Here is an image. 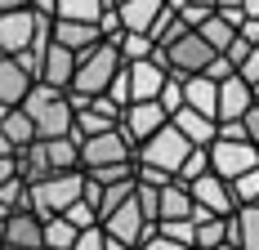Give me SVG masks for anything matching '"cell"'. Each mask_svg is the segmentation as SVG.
<instances>
[{
  "label": "cell",
  "mask_w": 259,
  "mask_h": 250,
  "mask_svg": "<svg viewBox=\"0 0 259 250\" xmlns=\"http://www.w3.org/2000/svg\"><path fill=\"white\" fill-rule=\"evenodd\" d=\"M18 5H27V0H0V9H18Z\"/></svg>",
  "instance_id": "7bdbcfd3"
},
{
  "label": "cell",
  "mask_w": 259,
  "mask_h": 250,
  "mask_svg": "<svg viewBox=\"0 0 259 250\" xmlns=\"http://www.w3.org/2000/svg\"><path fill=\"white\" fill-rule=\"evenodd\" d=\"M188 148H197V143H188L179 130L170 125V116H165V125H156L152 134L134 148V161H139V165H152L161 175H175L183 165V156H188Z\"/></svg>",
  "instance_id": "277c9868"
},
{
  "label": "cell",
  "mask_w": 259,
  "mask_h": 250,
  "mask_svg": "<svg viewBox=\"0 0 259 250\" xmlns=\"http://www.w3.org/2000/svg\"><path fill=\"white\" fill-rule=\"evenodd\" d=\"M255 50V45H250V40H241V36H233V40H228V50H224V58H228V63H241V58H246V54Z\"/></svg>",
  "instance_id": "d590c367"
},
{
  "label": "cell",
  "mask_w": 259,
  "mask_h": 250,
  "mask_svg": "<svg viewBox=\"0 0 259 250\" xmlns=\"http://www.w3.org/2000/svg\"><path fill=\"white\" fill-rule=\"evenodd\" d=\"M246 107H250V85L237 72H228L219 80V90H214V121H237Z\"/></svg>",
  "instance_id": "30bf717a"
},
{
  "label": "cell",
  "mask_w": 259,
  "mask_h": 250,
  "mask_svg": "<svg viewBox=\"0 0 259 250\" xmlns=\"http://www.w3.org/2000/svg\"><path fill=\"white\" fill-rule=\"evenodd\" d=\"M99 224H103V232H107V237H116V241H125V246H139V241H143V237L152 232V219H148V215L139 210L134 192H130V197L121 201V205H116L112 215H103Z\"/></svg>",
  "instance_id": "8992f818"
},
{
  "label": "cell",
  "mask_w": 259,
  "mask_h": 250,
  "mask_svg": "<svg viewBox=\"0 0 259 250\" xmlns=\"http://www.w3.org/2000/svg\"><path fill=\"white\" fill-rule=\"evenodd\" d=\"M72 241H76V228L63 215H45L40 219V250H72Z\"/></svg>",
  "instance_id": "7402d4cb"
},
{
  "label": "cell",
  "mask_w": 259,
  "mask_h": 250,
  "mask_svg": "<svg viewBox=\"0 0 259 250\" xmlns=\"http://www.w3.org/2000/svg\"><path fill=\"white\" fill-rule=\"evenodd\" d=\"M5 215H9V210H5V205H0V219H5Z\"/></svg>",
  "instance_id": "f6af8a7d"
},
{
  "label": "cell",
  "mask_w": 259,
  "mask_h": 250,
  "mask_svg": "<svg viewBox=\"0 0 259 250\" xmlns=\"http://www.w3.org/2000/svg\"><path fill=\"white\" fill-rule=\"evenodd\" d=\"M50 40H58V45H67L72 54L90 50V45H99L103 36H99V23H76V18H54L50 27Z\"/></svg>",
  "instance_id": "e0dca14e"
},
{
  "label": "cell",
  "mask_w": 259,
  "mask_h": 250,
  "mask_svg": "<svg viewBox=\"0 0 259 250\" xmlns=\"http://www.w3.org/2000/svg\"><path fill=\"white\" fill-rule=\"evenodd\" d=\"M27 5H31L36 14H50V18H54V0H27Z\"/></svg>",
  "instance_id": "74e56055"
},
{
  "label": "cell",
  "mask_w": 259,
  "mask_h": 250,
  "mask_svg": "<svg viewBox=\"0 0 259 250\" xmlns=\"http://www.w3.org/2000/svg\"><path fill=\"white\" fill-rule=\"evenodd\" d=\"M18 107L31 116L36 139H54V134H67L72 130V99H67V90H54L45 80H36Z\"/></svg>",
  "instance_id": "6da1fadb"
},
{
  "label": "cell",
  "mask_w": 259,
  "mask_h": 250,
  "mask_svg": "<svg viewBox=\"0 0 259 250\" xmlns=\"http://www.w3.org/2000/svg\"><path fill=\"white\" fill-rule=\"evenodd\" d=\"M0 205H5V210H27V183L18 179V170L0 183Z\"/></svg>",
  "instance_id": "4316f807"
},
{
  "label": "cell",
  "mask_w": 259,
  "mask_h": 250,
  "mask_svg": "<svg viewBox=\"0 0 259 250\" xmlns=\"http://www.w3.org/2000/svg\"><path fill=\"white\" fill-rule=\"evenodd\" d=\"M112 161H134V143L121 134V125L80 139V170H90V165H112Z\"/></svg>",
  "instance_id": "5b68a950"
},
{
  "label": "cell",
  "mask_w": 259,
  "mask_h": 250,
  "mask_svg": "<svg viewBox=\"0 0 259 250\" xmlns=\"http://www.w3.org/2000/svg\"><path fill=\"white\" fill-rule=\"evenodd\" d=\"M5 246L40 250V215H31V210H9V215H5Z\"/></svg>",
  "instance_id": "4fadbf2b"
},
{
  "label": "cell",
  "mask_w": 259,
  "mask_h": 250,
  "mask_svg": "<svg viewBox=\"0 0 259 250\" xmlns=\"http://www.w3.org/2000/svg\"><path fill=\"white\" fill-rule=\"evenodd\" d=\"M188 192H192V205H201V210H210V215H233V192H228V179L219 175H197L192 183H188Z\"/></svg>",
  "instance_id": "9c48e42d"
},
{
  "label": "cell",
  "mask_w": 259,
  "mask_h": 250,
  "mask_svg": "<svg viewBox=\"0 0 259 250\" xmlns=\"http://www.w3.org/2000/svg\"><path fill=\"white\" fill-rule=\"evenodd\" d=\"M0 156H14V143H9L5 134H0Z\"/></svg>",
  "instance_id": "b9f144b4"
},
{
  "label": "cell",
  "mask_w": 259,
  "mask_h": 250,
  "mask_svg": "<svg viewBox=\"0 0 259 250\" xmlns=\"http://www.w3.org/2000/svg\"><path fill=\"white\" fill-rule=\"evenodd\" d=\"M237 121H241V130H246V139H250V143H259V103H250Z\"/></svg>",
  "instance_id": "e575fe53"
},
{
  "label": "cell",
  "mask_w": 259,
  "mask_h": 250,
  "mask_svg": "<svg viewBox=\"0 0 259 250\" xmlns=\"http://www.w3.org/2000/svg\"><path fill=\"white\" fill-rule=\"evenodd\" d=\"M116 125H121V134H125L130 143L139 148V143L152 134L156 125H165V107H161L156 99H134V103H125V107H121Z\"/></svg>",
  "instance_id": "ba28073f"
},
{
  "label": "cell",
  "mask_w": 259,
  "mask_h": 250,
  "mask_svg": "<svg viewBox=\"0 0 259 250\" xmlns=\"http://www.w3.org/2000/svg\"><path fill=\"white\" fill-rule=\"evenodd\" d=\"M165 0H116V18H121V31H148L156 23Z\"/></svg>",
  "instance_id": "d6986e66"
},
{
  "label": "cell",
  "mask_w": 259,
  "mask_h": 250,
  "mask_svg": "<svg viewBox=\"0 0 259 250\" xmlns=\"http://www.w3.org/2000/svg\"><path fill=\"white\" fill-rule=\"evenodd\" d=\"M125 76H130V103L134 99H156V90L165 80V67L152 63V58H134V63H125Z\"/></svg>",
  "instance_id": "2e32d148"
},
{
  "label": "cell",
  "mask_w": 259,
  "mask_h": 250,
  "mask_svg": "<svg viewBox=\"0 0 259 250\" xmlns=\"http://www.w3.org/2000/svg\"><path fill=\"white\" fill-rule=\"evenodd\" d=\"M233 72L241 76V80H246V85H255V80H259V45H255V50H250V54H246V58H241V63H237Z\"/></svg>",
  "instance_id": "d6a6232c"
},
{
  "label": "cell",
  "mask_w": 259,
  "mask_h": 250,
  "mask_svg": "<svg viewBox=\"0 0 259 250\" xmlns=\"http://www.w3.org/2000/svg\"><path fill=\"white\" fill-rule=\"evenodd\" d=\"M161 50H165V72H175V76L201 72L210 58H214V50H210L197 31H183L179 40H170V45H161Z\"/></svg>",
  "instance_id": "52a82bcc"
},
{
  "label": "cell",
  "mask_w": 259,
  "mask_h": 250,
  "mask_svg": "<svg viewBox=\"0 0 259 250\" xmlns=\"http://www.w3.org/2000/svg\"><path fill=\"white\" fill-rule=\"evenodd\" d=\"M170 125L179 130L188 143H197V148H206L210 139H214V130H219V121L206 116V112H197V107H175L170 112Z\"/></svg>",
  "instance_id": "5bb4252c"
},
{
  "label": "cell",
  "mask_w": 259,
  "mask_h": 250,
  "mask_svg": "<svg viewBox=\"0 0 259 250\" xmlns=\"http://www.w3.org/2000/svg\"><path fill=\"white\" fill-rule=\"evenodd\" d=\"M0 134L14 143V152L27 148V143H36V125H31V116H27L23 107H5V116H0Z\"/></svg>",
  "instance_id": "44dd1931"
},
{
  "label": "cell",
  "mask_w": 259,
  "mask_h": 250,
  "mask_svg": "<svg viewBox=\"0 0 259 250\" xmlns=\"http://www.w3.org/2000/svg\"><path fill=\"white\" fill-rule=\"evenodd\" d=\"M116 67H121V54H116V45H112V40H99V45L80 50V54H76V72H72L67 94H85V99L103 94Z\"/></svg>",
  "instance_id": "3957f363"
},
{
  "label": "cell",
  "mask_w": 259,
  "mask_h": 250,
  "mask_svg": "<svg viewBox=\"0 0 259 250\" xmlns=\"http://www.w3.org/2000/svg\"><path fill=\"white\" fill-rule=\"evenodd\" d=\"M224 232L237 250H259V201L255 205H237L233 215H224Z\"/></svg>",
  "instance_id": "7c38bea8"
},
{
  "label": "cell",
  "mask_w": 259,
  "mask_h": 250,
  "mask_svg": "<svg viewBox=\"0 0 259 250\" xmlns=\"http://www.w3.org/2000/svg\"><path fill=\"white\" fill-rule=\"evenodd\" d=\"M156 232L170 237V241H179V246H192V215L188 219H156Z\"/></svg>",
  "instance_id": "f1b7e54d"
},
{
  "label": "cell",
  "mask_w": 259,
  "mask_h": 250,
  "mask_svg": "<svg viewBox=\"0 0 259 250\" xmlns=\"http://www.w3.org/2000/svg\"><path fill=\"white\" fill-rule=\"evenodd\" d=\"M63 219H67L72 228H90V224H99V215H94V205H90L85 197H76V201H72V205L63 210Z\"/></svg>",
  "instance_id": "f546056e"
},
{
  "label": "cell",
  "mask_w": 259,
  "mask_h": 250,
  "mask_svg": "<svg viewBox=\"0 0 259 250\" xmlns=\"http://www.w3.org/2000/svg\"><path fill=\"white\" fill-rule=\"evenodd\" d=\"M228 192H233V205H255L259 201V165H250L237 179H228Z\"/></svg>",
  "instance_id": "d4e9b609"
},
{
  "label": "cell",
  "mask_w": 259,
  "mask_h": 250,
  "mask_svg": "<svg viewBox=\"0 0 259 250\" xmlns=\"http://www.w3.org/2000/svg\"><path fill=\"white\" fill-rule=\"evenodd\" d=\"M36 80L18 67V58H9V54H0V103L5 107H18L27 99V90H31Z\"/></svg>",
  "instance_id": "ac0fdd59"
},
{
  "label": "cell",
  "mask_w": 259,
  "mask_h": 250,
  "mask_svg": "<svg viewBox=\"0 0 259 250\" xmlns=\"http://www.w3.org/2000/svg\"><path fill=\"white\" fill-rule=\"evenodd\" d=\"M9 175H14V156H0V183H5Z\"/></svg>",
  "instance_id": "f35d334b"
},
{
  "label": "cell",
  "mask_w": 259,
  "mask_h": 250,
  "mask_svg": "<svg viewBox=\"0 0 259 250\" xmlns=\"http://www.w3.org/2000/svg\"><path fill=\"white\" fill-rule=\"evenodd\" d=\"M250 103H259V80H255V85H250Z\"/></svg>",
  "instance_id": "ee69618b"
},
{
  "label": "cell",
  "mask_w": 259,
  "mask_h": 250,
  "mask_svg": "<svg viewBox=\"0 0 259 250\" xmlns=\"http://www.w3.org/2000/svg\"><path fill=\"white\" fill-rule=\"evenodd\" d=\"M214 90H219V80H210L206 72H188L183 76V107H197V112L214 116Z\"/></svg>",
  "instance_id": "ffe728a7"
},
{
  "label": "cell",
  "mask_w": 259,
  "mask_h": 250,
  "mask_svg": "<svg viewBox=\"0 0 259 250\" xmlns=\"http://www.w3.org/2000/svg\"><path fill=\"white\" fill-rule=\"evenodd\" d=\"M201 72H206L210 80H224V76L233 72V63H228V58H224V54H214V58H210L206 67H201Z\"/></svg>",
  "instance_id": "8d00e7d4"
},
{
  "label": "cell",
  "mask_w": 259,
  "mask_h": 250,
  "mask_svg": "<svg viewBox=\"0 0 259 250\" xmlns=\"http://www.w3.org/2000/svg\"><path fill=\"white\" fill-rule=\"evenodd\" d=\"M107 232L103 224H90V228H76V241H72V250H103Z\"/></svg>",
  "instance_id": "1f68e13d"
},
{
  "label": "cell",
  "mask_w": 259,
  "mask_h": 250,
  "mask_svg": "<svg viewBox=\"0 0 259 250\" xmlns=\"http://www.w3.org/2000/svg\"><path fill=\"white\" fill-rule=\"evenodd\" d=\"M192 31H197V36H201V40H206L214 54H224V50H228V40L237 36V27H233V23H224L219 14H206V18L192 27Z\"/></svg>",
  "instance_id": "603a6c76"
},
{
  "label": "cell",
  "mask_w": 259,
  "mask_h": 250,
  "mask_svg": "<svg viewBox=\"0 0 259 250\" xmlns=\"http://www.w3.org/2000/svg\"><path fill=\"white\" fill-rule=\"evenodd\" d=\"M103 250H134V246H125V241H116V237H107V241H103Z\"/></svg>",
  "instance_id": "60d3db41"
},
{
  "label": "cell",
  "mask_w": 259,
  "mask_h": 250,
  "mask_svg": "<svg viewBox=\"0 0 259 250\" xmlns=\"http://www.w3.org/2000/svg\"><path fill=\"white\" fill-rule=\"evenodd\" d=\"M112 5H116V0H112Z\"/></svg>",
  "instance_id": "bcb514c9"
},
{
  "label": "cell",
  "mask_w": 259,
  "mask_h": 250,
  "mask_svg": "<svg viewBox=\"0 0 259 250\" xmlns=\"http://www.w3.org/2000/svg\"><path fill=\"white\" fill-rule=\"evenodd\" d=\"M72 72H76V54L67 50V45H58V40H50L45 54H40V76L36 80H45L54 90H67L72 85Z\"/></svg>",
  "instance_id": "8fae6325"
},
{
  "label": "cell",
  "mask_w": 259,
  "mask_h": 250,
  "mask_svg": "<svg viewBox=\"0 0 259 250\" xmlns=\"http://www.w3.org/2000/svg\"><path fill=\"white\" fill-rule=\"evenodd\" d=\"M188 215H192V192L183 179L170 175L156 188V219H188Z\"/></svg>",
  "instance_id": "9a60e30c"
},
{
  "label": "cell",
  "mask_w": 259,
  "mask_h": 250,
  "mask_svg": "<svg viewBox=\"0 0 259 250\" xmlns=\"http://www.w3.org/2000/svg\"><path fill=\"white\" fill-rule=\"evenodd\" d=\"M80 183H85L80 170H50L45 179L27 183V210L40 215V219H45V215H63V210L80 197Z\"/></svg>",
  "instance_id": "7a4b0ae2"
},
{
  "label": "cell",
  "mask_w": 259,
  "mask_h": 250,
  "mask_svg": "<svg viewBox=\"0 0 259 250\" xmlns=\"http://www.w3.org/2000/svg\"><path fill=\"white\" fill-rule=\"evenodd\" d=\"M85 179H94V183H121V179H134V161H112V165H90V170H80Z\"/></svg>",
  "instance_id": "484cf974"
},
{
  "label": "cell",
  "mask_w": 259,
  "mask_h": 250,
  "mask_svg": "<svg viewBox=\"0 0 259 250\" xmlns=\"http://www.w3.org/2000/svg\"><path fill=\"white\" fill-rule=\"evenodd\" d=\"M210 170V156H206V148H188V156H183V165L175 170V179H183V183H192L197 175H206Z\"/></svg>",
  "instance_id": "83f0119b"
},
{
  "label": "cell",
  "mask_w": 259,
  "mask_h": 250,
  "mask_svg": "<svg viewBox=\"0 0 259 250\" xmlns=\"http://www.w3.org/2000/svg\"><path fill=\"white\" fill-rule=\"evenodd\" d=\"M103 94L116 103V107H125V103H130V76H125V63L112 72V80H107V90H103Z\"/></svg>",
  "instance_id": "4dcf8cb0"
},
{
  "label": "cell",
  "mask_w": 259,
  "mask_h": 250,
  "mask_svg": "<svg viewBox=\"0 0 259 250\" xmlns=\"http://www.w3.org/2000/svg\"><path fill=\"white\" fill-rule=\"evenodd\" d=\"M134 250H188V246L170 241V237H161V232H156V224H152V232H148V237H143V241H139Z\"/></svg>",
  "instance_id": "836d02e7"
},
{
  "label": "cell",
  "mask_w": 259,
  "mask_h": 250,
  "mask_svg": "<svg viewBox=\"0 0 259 250\" xmlns=\"http://www.w3.org/2000/svg\"><path fill=\"white\" fill-rule=\"evenodd\" d=\"M241 14L246 18H259V0H241Z\"/></svg>",
  "instance_id": "ab89813d"
},
{
  "label": "cell",
  "mask_w": 259,
  "mask_h": 250,
  "mask_svg": "<svg viewBox=\"0 0 259 250\" xmlns=\"http://www.w3.org/2000/svg\"><path fill=\"white\" fill-rule=\"evenodd\" d=\"M112 0H54V18H76V23H94Z\"/></svg>",
  "instance_id": "cb8c5ba5"
}]
</instances>
